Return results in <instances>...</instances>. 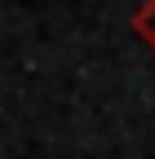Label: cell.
<instances>
[{"label":"cell","instance_id":"cell-1","mask_svg":"<svg viewBox=\"0 0 155 159\" xmlns=\"http://www.w3.org/2000/svg\"><path fill=\"white\" fill-rule=\"evenodd\" d=\"M129 27H133V35H138L142 44L155 53V0H142V5H138V13L129 18Z\"/></svg>","mask_w":155,"mask_h":159}]
</instances>
